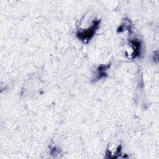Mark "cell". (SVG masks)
I'll return each instance as SVG.
<instances>
[{"instance_id": "1", "label": "cell", "mask_w": 159, "mask_h": 159, "mask_svg": "<svg viewBox=\"0 0 159 159\" xmlns=\"http://www.w3.org/2000/svg\"><path fill=\"white\" fill-rule=\"evenodd\" d=\"M100 24V20H93L91 26L86 29L78 30L76 36L84 43H88L94 36Z\"/></svg>"}, {"instance_id": "2", "label": "cell", "mask_w": 159, "mask_h": 159, "mask_svg": "<svg viewBox=\"0 0 159 159\" xmlns=\"http://www.w3.org/2000/svg\"><path fill=\"white\" fill-rule=\"evenodd\" d=\"M109 66H110V65H101L98 68V75H97V77H96L97 80L107 76L106 71Z\"/></svg>"}]
</instances>
